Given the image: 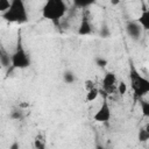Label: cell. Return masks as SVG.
<instances>
[{
	"label": "cell",
	"mask_w": 149,
	"mask_h": 149,
	"mask_svg": "<svg viewBox=\"0 0 149 149\" xmlns=\"http://www.w3.org/2000/svg\"><path fill=\"white\" fill-rule=\"evenodd\" d=\"M127 90H128L127 84H126L123 80H120L119 84H118V93H119L120 95H125V94L127 93Z\"/></svg>",
	"instance_id": "d6986e66"
},
{
	"label": "cell",
	"mask_w": 149,
	"mask_h": 149,
	"mask_svg": "<svg viewBox=\"0 0 149 149\" xmlns=\"http://www.w3.org/2000/svg\"><path fill=\"white\" fill-rule=\"evenodd\" d=\"M144 129H146L147 132H149V122H148V123H147V125L144 126Z\"/></svg>",
	"instance_id": "d4e9b609"
},
{
	"label": "cell",
	"mask_w": 149,
	"mask_h": 149,
	"mask_svg": "<svg viewBox=\"0 0 149 149\" xmlns=\"http://www.w3.org/2000/svg\"><path fill=\"white\" fill-rule=\"evenodd\" d=\"M99 34H100V36H101L102 38H108V37L111 36V30H109V28H108L106 24H104V26H101Z\"/></svg>",
	"instance_id": "ffe728a7"
},
{
	"label": "cell",
	"mask_w": 149,
	"mask_h": 149,
	"mask_svg": "<svg viewBox=\"0 0 149 149\" xmlns=\"http://www.w3.org/2000/svg\"><path fill=\"white\" fill-rule=\"evenodd\" d=\"M140 102V107H141V112H142V115L144 118H149V101L148 100H144L143 98L139 100Z\"/></svg>",
	"instance_id": "7c38bea8"
},
{
	"label": "cell",
	"mask_w": 149,
	"mask_h": 149,
	"mask_svg": "<svg viewBox=\"0 0 149 149\" xmlns=\"http://www.w3.org/2000/svg\"><path fill=\"white\" fill-rule=\"evenodd\" d=\"M142 27L140 26V23L136 21V20H133V21H128L126 23V33L127 35L134 40V41H137L140 40L141 35H142Z\"/></svg>",
	"instance_id": "52a82bcc"
},
{
	"label": "cell",
	"mask_w": 149,
	"mask_h": 149,
	"mask_svg": "<svg viewBox=\"0 0 149 149\" xmlns=\"http://www.w3.org/2000/svg\"><path fill=\"white\" fill-rule=\"evenodd\" d=\"M0 63H1V66L7 70L10 69L12 66V55L2 45L0 48Z\"/></svg>",
	"instance_id": "9c48e42d"
},
{
	"label": "cell",
	"mask_w": 149,
	"mask_h": 149,
	"mask_svg": "<svg viewBox=\"0 0 149 149\" xmlns=\"http://www.w3.org/2000/svg\"><path fill=\"white\" fill-rule=\"evenodd\" d=\"M94 149H106V148H105V147H104V146H101V144H97V146H95V148H94Z\"/></svg>",
	"instance_id": "cb8c5ba5"
},
{
	"label": "cell",
	"mask_w": 149,
	"mask_h": 149,
	"mask_svg": "<svg viewBox=\"0 0 149 149\" xmlns=\"http://www.w3.org/2000/svg\"><path fill=\"white\" fill-rule=\"evenodd\" d=\"M84 87L86 88V91L88 92L90 90H92V88H94L95 87V85H94V83H93V80H91V79H87L85 83H84Z\"/></svg>",
	"instance_id": "7402d4cb"
},
{
	"label": "cell",
	"mask_w": 149,
	"mask_h": 149,
	"mask_svg": "<svg viewBox=\"0 0 149 149\" xmlns=\"http://www.w3.org/2000/svg\"><path fill=\"white\" fill-rule=\"evenodd\" d=\"M1 17L8 22H15V23L28 22V12L24 2L22 0H13L10 8L6 13L1 14Z\"/></svg>",
	"instance_id": "277c9868"
},
{
	"label": "cell",
	"mask_w": 149,
	"mask_h": 149,
	"mask_svg": "<svg viewBox=\"0 0 149 149\" xmlns=\"http://www.w3.org/2000/svg\"><path fill=\"white\" fill-rule=\"evenodd\" d=\"M92 3H93V1H74V6L78 8H85Z\"/></svg>",
	"instance_id": "44dd1931"
},
{
	"label": "cell",
	"mask_w": 149,
	"mask_h": 149,
	"mask_svg": "<svg viewBox=\"0 0 149 149\" xmlns=\"http://www.w3.org/2000/svg\"><path fill=\"white\" fill-rule=\"evenodd\" d=\"M68 7L63 0H48L42 8L43 19L52 21L55 24L59 26V21L66 14Z\"/></svg>",
	"instance_id": "7a4b0ae2"
},
{
	"label": "cell",
	"mask_w": 149,
	"mask_h": 149,
	"mask_svg": "<svg viewBox=\"0 0 149 149\" xmlns=\"http://www.w3.org/2000/svg\"><path fill=\"white\" fill-rule=\"evenodd\" d=\"M94 63H95L97 66L104 69V68L108 64V61H107L106 58H104L102 56H95V57H94Z\"/></svg>",
	"instance_id": "e0dca14e"
},
{
	"label": "cell",
	"mask_w": 149,
	"mask_h": 149,
	"mask_svg": "<svg viewBox=\"0 0 149 149\" xmlns=\"http://www.w3.org/2000/svg\"><path fill=\"white\" fill-rule=\"evenodd\" d=\"M99 93H100V90H99L98 87H94V88L90 90V91L86 93V101H88V102L94 101V100L98 98Z\"/></svg>",
	"instance_id": "5bb4252c"
},
{
	"label": "cell",
	"mask_w": 149,
	"mask_h": 149,
	"mask_svg": "<svg viewBox=\"0 0 149 149\" xmlns=\"http://www.w3.org/2000/svg\"><path fill=\"white\" fill-rule=\"evenodd\" d=\"M9 149H20V143H19V141H14V142L9 146Z\"/></svg>",
	"instance_id": "603a6c76"
},
{
	"label": "cell",
	"mask_w": 149,
	"mask_h": 149,
	"mask_svg": "<svg viewBox=\"0 0 149 149\" xmlns=\"http://www.w3.org/2000/svg\"><path fill=\"white\" fill-rule=\"evenodd\" d=\"M111 3H112V5H119L120 2H119V1H111Z\"/></svg>",
	"instance_id": "484cf974"
},
{
	"label": "cell",
	"mask_w": 149,
	"mask_h": 149,
	"mask_svg": "<svg viewBox=\"0 0 149 149\" xmlns=\"http://www.w3.org/2000/svg\"><path fill=\"white\" fill-rule=\"evenodd\" d=\"M101 86H102V90H100V92H102L106 95L118 92V84H116L115 73L111 72V71L106 72L102 80H101Z\"/></svg>",
	"instance_id": "5b68a950"
},
{
	"label": "cell",
	"mask_w": 149,
	"mask_h": 149,
	"mask_svg": "<svg viewBox=\"0 0 149 149\" xmlns=\"http://www.w3.org/2000/svg\"><path fill=\"white\" fill-rule=\"evenodd\" d=\"M63 80L65 84H72L76 80V76L71 70H65L63 72Z\"/></svg>",
	"instance_id": "4fadbf2b"
},
{
	"label": "cell",
	"mask_w": 149,
	"mask_h": 149,
	"mask_svg": "<svg viewBox=\"0 0 149 149\" xmlns=\"http://www.w3.org/2000/svg\"><path fill=\"white\" fill-rule=\"evenodd\" d=\"M111 115H112L111 114V107H109V104L107 101V95L104 94L102 102H101L99 109L93 115V120L97 122H108L111 120Z\"/></svg>",
	"instance_id": "8992f818"
},
{
	"label": "cell",
	"mask_w": 149,
	"mask_h": 149,
	"mask_svg": "<svg viewBox=\"0 0 149 149\" xmlns=\"http://www.w3.org/2000/svg\"><path fill=\"white\" fill-rule=\"evenodd\" d=\"M10 5H12V1H8V0H0V13H1V14L6 13V12L10 8Z\"/></svg>",
	"instance_id": "ac0fdd59"
},
{
	"label": "cell",
	"mask_w": 149,
	"mask_h": 149,
	"mask_svg": "<svg viewBox=\"0 0 149 149\" xmlns=\"http://www.w3.org/2000/svg\"><path fill=\"white\" fill-rule=\"evenodd\" d=\"M136 21L140 23L142 29L149 30V9H142V13L139 19H136Z\"/></svg>",
	"instance_id": "30bf717a"
},
{
	"label": "cell",
	"mask_w": 149,
	"mask_h": 149,
	"mask_svg": "<svg viewBox=\"0 0 149 149\" xmlns=\"http://www.w3.org/2000/svg\"><path fill=\"white\" fill-rule=\"evenodd\" d=\"M137 140L139 142H147L149 141V132L144 129V127H141L137 133Z\"/></svg>",
	"instance_id": "2e32d148"
},
{
	"label": "cell",
	"mask_w": 149,
	"mask_h": 149,
	"mask_svg": "<svg viewBox=\"0 0 149 149\" xmlns=\"http://www.w3.org/2000/svg\"><path fill=\"white\" fill-rule=\"evenodd\" d=\"M34 146H35V149H45V140L41 134L35 136Z\"/></svg>",
	"instance_id": "9a60e30c"
},
{
	"label": "cell",
	"mask_w": 149,
	"mask_h": 149,
	"mask_svg": "<svg viewBox=\"0 0 149 149\" xmlns=\"http://www.w3.org/2000/svg\"><path fill=\"white\" fill-rule=\"evenodd\" d=\"M24 118V114H23V111L22 108H14L12 109V112L9 113V119L10 120H15V121H19V120H22Z\"/></svg>",
	"instance_id": "8fae6325"
},
{
	"label": "cell",
	"mask_w": 149,
	"mask_h": 149,
	"mask_svg": "<svg viewBox=\"0 0 149 149\" xmlns=\"http://www.w3.org/2000/svg\"><path fill=\"white\" fill-rule=\"evenodd\" d=\"M30 57L27 54L23 43H22V36H21V31L19 30L17 33V40H16V45H15V50L12 54V66L10 69H8L6 71L7 74H9L13 70L15 69H27L30 66Z\"/></svg>",
	"instance_id": "3957f363"
},
{
	"label": "cell",
	"mask_w": 149,
	"mask_h": 149,
	"mask_svg": "<svg viewBox=\"0 0 149 149\" xmlns=\"http://www.w3.org/2000/svg\"><path fill=\"white\" fill-rule=\"evenodd\" d=\"M129 79H130V86L136 100L142 99L144 95L149 93V79L143 77L137 71V69L135 68L132 61L129 63Z\"/></svg>",
	"instance_id": "6da1fadb"
},
{
	"label": "cell",
	"mask_w": 149,
	"mask_h": 149,
	"mask_svg": "<svg viewBox=\"0 0 149 149\" xmlns=\"http://www.w3.org/2000/svg\"><path fill=\"white\" fill-rule=\"evenodd\" d=\"M90 34H92V24L90 22L88 16L84 15L80 21V24L78 27V35L85 36V35H90Z\"/></svg>",
	"instance_id": "ba28073f"
}]
</instances>
